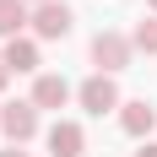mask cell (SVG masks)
Instances as JSON below:
<instances>
[{
    "label": "cell",
    "mask_w": 157,
    "mask_h": 157,
    "mask_svg": "<svg viewBox=\"0 0 157 157\" xmlns=\"http://www.w3.org/2000/svg\"><path fill=\"white\" fill-rule=\"evenodd\" d=\"M146 11H152V16H157V0H146Z\"/></svg>",
    "instance_id": "cell-14"
},
{
    "label": "cell",
    "mask_w": 157,
    "mask_h": 157,
    "mask_svg": "<svg viewBox=\"0 0 157 157\" xmlns=\"http://www.w3.org/2000/svg\"><path fill=\"white\" fill-rule=\"evenodd\" d=\"M71 98H76V87H71L65 76H54V71H44V76L33 81V109H54V114H60Z\"/></svg>",
    "instance_id": "cell-6"
},
{
    "label": "cell",
    "mask_w": 157,
    "mask_h": 157,
    "mask_svg": "<svg viewBox=\"0 0 157 157\" xmlns=\"http://www.w3.org/2000/svg\"><path fill=\"white\" fill-rule=\"evenodd\" d=\"M130 49L157 54V16H141V22H136V33H130Z\"/></svg>",
    "instance_id": "cell-10"
},
{
    "label": "cell",
    "mask_w": 157,
    "mask_h": 157,
    "mask_svg": "<svg viewBox=\"0 0 157 157\" xmlns=\"http://www.w3.org/2000/svg\"><path fill=\"white\" fill-rule=\"evenodd\" d=\"M27 6H44V0H27Z\"/></svg>",
    "instance_id": "cell-15"
},
{
    "label": "cell",
    "mask_w": 157,
    "mask_h": 157,
    "mask_svg": "<svg viewBox=\"0 0 157 157\" xmlns=\"http://www.w3.org/2000/svg\"><path fill=\"white\" fill-rule=\"evenodd\" d=\"M0 157H33V152H22V146H6V152H0Z\"/></svg>",
    "instance_id": "cell-12"
},
{
    "label": "cell",
    "mask_w": 157,
    "mask_h": 157,
    "mask_svg": "<svg viewBox=\"0 0 157 157\" xmlns=\"http://www.w3.org/2000/svg\"><path fill=\"white\" fill-rule=\"evenodd\" d=\"M0 65H6L11 76L38 71V44H33V38H11V44H6V54H0Z\"/></svg>",
    "instance_id": "cell-8"
},
{
    "label": "cell",
    "mask_w": 157,
    "mask_h": 157,
    "mask_svg": "<svg viewBox=\"0 0 157 157\" xmlns=\"http://www.w3.org/2000/svg\"><path fill=\"white\" fill-rule=\"evenodd\" d=\"M130 38L125 33H98L92 38V65H98V76H114V71H125L130 65Z\"/></svg>",
    "instance_id": "cell-1"
},
{
    "label": "cell",
    "mask_w": 157,
    "mask_h": 157,
    "mask_svg": "<svg viewBox=\"0 0 157 157\" xmlns=\"http://www.w3.org/2000/svg\"><path fill=\"white\" fill-rule=\"evenodd\" d=\"M22 27H33V6L27 0H0V38L11 44V38H22Z\"/></svg>",
    "instance_id": "cell-9"
},
{
    "label": "cell",
    "mask_w": 157,
    "mask_h": 157,
    "mask_svg": "<svg viewBox=\"0 0 157 157\" xmlns=\"http://www.w3.org/2000/svg\"><path fill=\"white\" fill-rule=\"evenodd\" d=\"M119 130L125 136H136V141H146L157 130V109L146 103V98H130V103H119Z\"/></svg>",
    "instance_id": "cell-7"
},
{
    "label": "cell",
    "mask_w": 157,
    "mask_h": 157,
    "mask_svg": "<svg viewBox=\"0 0 157 157\" xmlns=\"http://www.w3.org/2000/svg\"><path fill=\"white\" fill-rule=\"evenodd\" d=\"M44 141H49V157H81L87 152V130H81L76 119H54Z\"/></svg>",
    "instance_id": "cell-5"
},
{
    "label": "cell",
    "mask_w": 157,
    "mask_h": 157,
    "mask_svg": "<svg viewBox=\"0 0 157 157\" xmlns=\"http://www.w3.org/2000/svg\"><path fill=\"white\" fill-rule=\"evenodd\" d=\"M6 81H11V71H6V65H0V92H6Z\"/></svg>",
    "instance_id": "cell-13"
},
{
    "label": "cell",
    "mask_w": 157,
    "mask_h": 157,
    "mask_svg": "<svg viewBox=\"0 0 157 157\" xmlns=\"http://www.w3.org/2000/svg\"><path fill=\"white\" fill-rule=\"evenodd\" d=\"M76 103H81L87 114H109V109H119L125 98H119V87H114V76H98V71H92V76H87V81L76 87Z\"/></svg>",
    "instance_id": "cell-4"
},
{
    "label": "cell",
    "mask_w": 157,
    "mask_h": 157,
    "mask_svg": "<svg viewBox=\"0 0 157 157\" xmlns=\"http://www.w3.org/2000/svg\"><path fill=\"white\" fill-rule=\"evenodd\" d=\"M136 157H157V141H141V152H136Z\"/></svg>",
    "instance_id": "cell-11"
},
{
    "label": "cell",
    "mask_w": 157,
    "mask_h": 157,
    "mask_svg": "<svg viewBox=\"0 0 157 157\" xmlns=\"http://www.w3.org/2000/svg\"><path fill=\"white\" fill-rule=\"evenodd\" d=\"M71 27H76V11H71L65 0L33 6V33H38V38H71Z\"/></svg>",
    "instance_id": "cell-2"
},
{
    "label": "cell",
    "mask_w": 157,
    "mask_h": 157,
    "mask_svg": "<svg viewBox=\"0 0 157 157\" xmlns=\"http://www.w3.org/2000/svg\"><path fill=\"white\" fill-rule=\"evenodd\" d=\"M0 130H6L11 146H27L33 136H38V109H33V98L27 103H6V109H0Z\"/></svg>",
    "instance_id": "cell-3"
}]
</instances>
